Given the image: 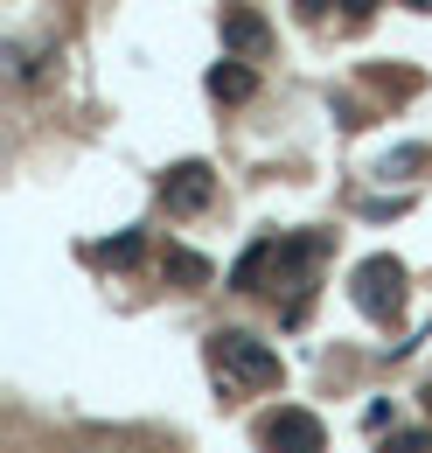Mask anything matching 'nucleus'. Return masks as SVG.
Listing matches in <instances>:
<instances>
[{
  "label": "nucleus",
  "mask_w": 432,
  "mask_h": 453,
  "mask_svg": "<svg viewBox=\"0 0 432 453\" xmlns=\"http://www.w3.org/2000/svg\"><path fill=\"white\" fill-rule=\"evenodd\" d=\"M210 363H216V384H223V391H272V384L286 377L279 356H272L258 335H244V328L210 335Z\"/></svg>",
  "instance_id": "1"
},
{
  "label": "nucleus",
  "mask_w": 432,
  "mask_h": 453,
  "mask_svg": "<svg viewBox=\"0 0 432 453\" xmlns=\"http://www.w3.org/2000/svg\"><path fill=\"white\" fill-rule=\"evenodd\" d=\"M349 286H356V307H363L370 321H390V314L405 307V265H397V258H363Z\"/></svg>",
  "instance_id": "2"
},
{
  "label": "nucleus",
  "mask_w": 432,
  "mask_h": 453,
  "mask_svg": "<svg viewBox=\"0 0 432 453\" xmlns=\"http://www.w3.org/2000/svg\"><path fill=\"white\" fill-rule=\"evenodd\" d=\"M258 440H266L272 453H328V433L314 411H300V404H279L266 426H258Z\"/></svg>",
  "instance_id": "3"
},
{
  "label": "nucleus",
  "mask_w": 432,
  "mask_h": 453,
  "mask_svg": "<svg viewBox=\"0 0 432 453\" xmlns=\"http://www.w3.org/2000/svg\"><path fill=\"white\" fill-rule=\"evenodd\" d=\"M210 196H216V174L203 168V161H181V168H167V174H161V203L174 210V217H196V210H210Z\"/></svg>",
  "instance_id": "4"
},
{
  "label": "nucleus",
  "mask_w": 432,
  "mask_h": 453,
  "mask_svg": "<svg viewBox=\"0 0 432 453\" xmlns=\"http://www.w3.org/2000/svg\"><path fill=\"white\" fill-rule=\"evenodd\" d=\"M266 42H272L266 14H251V7H230V14H223V50H237V57H266Z\"/></svg>",
  "instance_id": "5"
},
{
  "label": "nucleus",
  "mask_w": 432,
  "mask_h": 453,
  "mask_svg": "<svg viewBox=\"0 0 432 453\" xmlns=\"http://www.w3.org/2000/svg\"><path fill=\"white\" fill-rule=\"evenodd\" d=\"M210 91L223 98V105H244V98L258 91V77H251V63H230V57H223V63L210 70Z\"/></svg>",
  "instance_id": "6"
},
{
  "label": "nucleus",
  "mask_w": 432,
  "mask_h": 453,
  "mask_svg": "<svg viewBox=\"0 0 432 453\" xmlns=\"http://www.w3.org/2000/svg\"><path fill=\"white\" fill-rule=\"evenodd\" d=\"M432 154L426 147H397V154H383V174H412V168H426Z\"/></svg>",
  "instance_id": "7"
},
{
  "label": "nucleus",
  "mask_w": 432,
  "mask_h": 453,
  "mask_svg": "<svg viewBox=\"0 0 432 453\" xmlns=\"http://www.w3.org/2000/svg\"><path fill=\"white\" fill-rule=\"evenodd\" d=\"M167 265H174V273H181V280H203V273H210V265H203V258H196V251H167Z\"/></svg>",
  "instance_id": "8"
},
{
  "label": "nucleus",
  "mask_w": 432,
  "mask_h": 453,
  "mask_svg": "<svg viewBox=\"0 0 432 453\" xmlns=\"http://www.w3.org/2000/svg\"><path fill=\"white\" fill-rule=\"evenodd\" d=\"M105 258H112V265H133V258H140V237H112Z\"/></svg>",
  "instance_id": "9"
},
{
  "label": "nucleus",
  "mask_w": 432,
  "mask_h": 453,
  "mask_svg": "<svg viewBox=\"0 0 432 453\" xmlns=\"http://www.w3.org/2000/svg\"><path fill=\"white\" fill-rule=\"evenodd\" d=\"M390 453H432V433H397V440H390Z\"/></svg>",
  "instance_id": "10"
},
{
  "label": "nucleus",
  "mask_w": 432,
  "mask_h": 453,
  "mask_svg": "<svg viewBox=\"0 0 432 453\" xmlns=\"http://www.w3.org/2000/svg\"><path fill=\"white\" fill-rule=\"evenodd\" d=\"M293 7H300V14H321V7H328V0H293Z\"/></svg>",
  "instance_id": "11"
},
{
  "label": "nucleus",
  "mask_w": 432,
  "mask_h": 453,
  "mask_svg": "<svg viewBox=\"0 0 432 453\" xmlns=\"http://www.w3.org/2000/svg\"><path fill=\"white\" fill-rule=\"evenodd\" d=\"M397 7H412V14H432V0H397Z\"/></svg>",
  "instance_id": "12"
},
{
  "label": "nucleus",
  "mask_w": 432,
  "mask_h": 453,
  "mask_svg": "<svg viewBox=\"0 0 432 453\" xmlns=\"http://www.w3.org/2000/svg\"><path fill=\"white\" fill-rule=\"evenodd\" d=\"M349 7H356V14H370V0H349Z\"/></svg>",
  "instance_id": "13"
}]
</instances>
